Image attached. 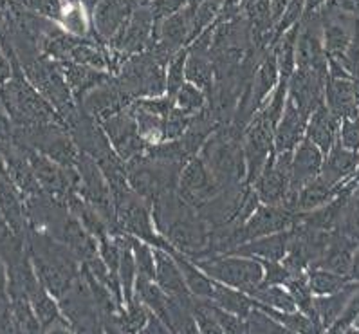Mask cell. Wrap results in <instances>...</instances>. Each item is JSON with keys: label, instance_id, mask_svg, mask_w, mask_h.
I'll return each mask as SVG.
<instances>
[{"label": "cell", "instance_id": "1", "mask_svg": "<svg viewBox=\"0 0 359 334\" xmlns=\"http://www.w3.org/2000/svg\"><path fill=\"white\" fill-rule=\"evenodd\" d=\"M199 156L222 188L241 187L245 182L244 127L238 123H220L203 145Z\"/></svg>", "mask_w": 359, "mask_h": 334}, {"label": "cell", "instance_id": "2", "mask_svg": "<svg viewBox=\"0 0 359 334\" xmlns=\"http://www.w3.org/2000/svg\"><path fill=\"white\" fill-rule=\"evenodd\" d=\"M11 62H13V76L8 84L0 87V100L13 119L15 127H42V125L65 127L64 119L60 118L55 107L27 80L17 56H11Z\"/></svg>", "mask_w": 359, "mask_h": 334}, {"label": "cell", "instance_id": "3", "mask_svg": "<svg viewBox=\"0 0 359 334\" xmlns=\"http://www.w3.org/2000/svg\"><path fill=\"white\" fill-rule=\"evenodd\" d=\"M199 264L213 280L253 296L264 280V267L258 258L237 253H220L197 258Z\"/></svg>", "mask_w": 359, "mask_h": 334}, {"label": "cell", "instance_id": "4", "mask_svg": "<svg viewBox=\"0 0 359 334\" xmlns=\"http://www.w3.org/2000/svg\"><path fill=\"white\" fill-rule=\"evenodd\" d=\"M273 152H275V125L258 110L244 128L245 185H253L257 181Z\"/></svg>", "mask_w": 359, "mask_h": 334}, {"label": "cell", "instance_id": "5", "mask_svg": "<svg viewBox=\"0 0 359 334\" xmlns=\"http://www.w3.org/2000/svg\"><path fill=\"white\" fill-rule=\"evenodd\" d=\"M296 215L298 213L289 212L287 208L280 206V204L260 203L244 225L235 226L231 222V250L244 244V242L253 241V239L266 237V235H271V233L285 232V229H289L294 225Z\"/></svg>", "mask_w": 359, "mask_h": 334}, {"label": "cell", "instance_id": "6", "mask_svg": "<svg viewBox=\"0 0 359 334\" xmlns=\"http://www.w3.org/2000/svg\"><path fill=\"white\" fill-rule=\"evenodd\" d=\"M220 192H222L220 182L212 174V170L208 168L203 157H191L187 165L182 166L177 181V195L195 210L204 206Z\"/></svg>", "mask_w": 359, "mask_h": 334}, {"label": "cell", "instance_id": "7", "mask_svg": "<svg viewBox=\"0 0 359 334\" xmlns=\"http://www.w3.org/2000/svg\"><path fill=\"white\" fill-rule=\"evenodd\" d=\"M154 29H156V18L150 11V6L148 2H140L137 8L132 11L125 27L119 31L114 42L107 49H112L125 58L148 51V47L154 42Z\"/></svg>", "mask_w": 359, "mask_h": 334}, {"label": "cell", "instance_id": "8", "mask_svg": "<svg viewBox=\"0 0 359 334\" xmlns=\"http://www.w3.org/2000/svg\"><path fill=\"white\" fill-rule=\"evenodd\" d=\"M100 125H102L103 132L109 138L116 154L125 163L141 156L147 150L148 145L143 140V135L140 134V128H137V123H135L130 107H127V109L118 112V114L110 116L109 119H105Z\"/></svg>", "mask_w": 359, "mask_h": 334}, {"label": "cell", "instance_id": "9", "mask_svg": "<svg viewBox=\"0 0 359 334\" xmlns=\"http://www.w3.org/2000/svg\"><path fill=\"white\" fill-rule=\"evenodd\" d=\"M140 2L141 0H100L90 15L97 42L105 47L114 42Z\"/></svg>", "mask_w": 359, "mask_h": 334}, {"label": "cell", "instance_id": "10", "mask_svg": "<svg viewBox=\"0 0 359 334\" xmlns=\"http://www.w3.org/2000/svg\"><path fill=\"white\" fill-rule=\"evenodd\" d=\"M132 102L134 100L128 94L123 93L116 78L112 76L109 81L97 85L96 89L85 94L78 102V105L85 116H89L97 123H103L110 116L118 114L127 107H130Z\"/></svg>", "mask_w": 359, "mask_h": 334}, {"label": "cell", "instance_id": "11", "mask_svg": "<svg viewBox=\"0 0 359 334\" xmlns=\"http://www.w3.org/2000/svg\"><path fill=\"white\" fill-rule=\"evenodd\" d=\"M327 78L329 76L313 69L296 67L292 72L289 80V98L307 119L321 103H325Z\"/></svg>", "mask_w": 359, "mask_h": 334}, {"label": "cell", "instance_id": "12", "mask_svg": "<svg viewBox=\"0 0 359 334\" xmlns=\"http://www.w3.org/2000/svg\"><path fill=\"white\" fill-rule=\"evenodd\" d=\"M154 250H156V279L154 280L157 282V286L173 300H179L182 304H194V295L188 288L177 260L173 258L170 251L161 250V248H154Z\"/></svg>", "mask_w": 359, "mask_h": 334}, {"label": "cell", "instance_id": "13", "mask_svg": "<svg viewBox=\"0 0 359 334\" xmlns=\"http://www.w3.org/2000/svg\"><path fill=\"white\" fill-rule=\"evenodd\" d=\"M280 81L278 62L273 49H267L264 58L260 60L257 71L253 74V80L250 85V103H248V116L250 119L257 114L258 110L262 109L267 98L275 91V87Z\"/></svg>", "mask_w": 359, "mask_h": 334}, {"label": "cell", "instance_id": "14", "mask_svg": "<svg viewBox=\"0 0 359 334\" xmlns=\"http://www.w3.org/2000/svg\"><path fill=\"white\" fill-rule=\"evenodd\" d=\"M323 161H325V154L321 152L320 148H318L313 141H309L307 138H305V140L294 148V152H292L291 190L298 194L304 185H307L309 181L316 179L318 175L321 174Z\"/></svg>", "mask_w": 359, "mask_h": 334}, {"label": "cell", "instance_id": "15", "mask_svg": "<svg viewBox=\"0 0 359 334\" xmlns=\"http://www.w3.org/2000/svg\"><path fill=\"white\" fill-rule=\"evenodd\" d=\"M307 118L289 98L275 127V152H292L305 140Z\"/></svg>", "mask_w": 359, "mask_h": 334}, {"label": "cell", "instance_id": "16", "mask_svg": "<svg viewBox=\"0 0 359 334\" xmlns=\"http://www.w3.org/2000/svg\"><path fill=\"white\" fill-rule=\"evenodd\" d=\"M359 170V152L348 150L343 147L339 141L334 143L329 154H325L323 168H321V178L327 179L336 187H343L351 181L352 175Z\"/></svg>", "mask_w": 359, "mask_h": 334}, {"label": "cell", "instance_id": "17", "mask_svg": "<svg viewBox=\"0 0 359 334\" xmlns=\"http://www.w3.org/2000/svg\"><path fill=\"white\" fill-rule=\"evenodd\" d=\"M339 121L341 119L338 116L332 114V110L321 103L313 114L307 119V131H305V138L309 141H313L323 154H329L334 143L338 141L339 134Z\"/></svg>", "mask_w": 359, "mask_h": 334}, {"label": "cell", "instance_id": "18", "mask_svg": "<svg viewBox=\"0 0 359 334\" xmlns=\"http://www.w3.org/2000/svg\"><path fill=\"white\" fill-rule=\"evenodd\" d=\"M289 242H291V228L285 229V232L271 233L266 237L248 241L237 248H233L228 253L245 255V257H253L258 260H278V262H282L289 250Z\"/></svg>", "mask_w": 359, "mask_h": 334}, {"label": "cell", "instance_id": "19", "mask_svg": "<svg viewBox=\"0 0 359 334\" xmlns=\"http://www.w3.org/2000/svg\"><path fill=\"white\" fill-rule=\"evenodd\" d=\"M60 64H62L65 81H67L69 89H71L76 103L80 102L85 94L96 89L97 85L105 84V81H109L110 78L114 76L109 71H97V69L78 64V62H72V60H65V62H60Z\"/></svg>", "mask_w": 359, "mask_h": 334}, {"label": "cell", "instance_id": "20", "mask_svg": "<svg viewBox=\"0 0 359 334\" xmlns=\"http://www.w3.org/2000/svg\"><path fill=\"white\" fill-rule=\"evenodd\" d=\"M359 291V282H351L346 283L345 288L339 289V291L332 293V295L325 296H314V309H316L318 320H320V326L323 330H329L334 326V321L338 320L343 314V311L346 309L348 302L352 300V296Z\"/></svg>", "mask_w": 359, "mask_h": 334}, {"label": "cell", "instance_id": "21", "mask_svg": "<svg viewBox=\"0 0 359 334\" xmlns=\"http://www.w3.org/2000/svg\"><path fill=\"white\" fill-rule=\"evenodd\" d=\"M325 105L339 119L358 114L359 109L354 100V80L352 78L329 76L325 84Z\"/></svg>", "mask_w": 359, "mask_h": 334}, {"label": "cell", "instance_id": "22", "mask_svg": "<svg viewBox=\"0 0 359 334\" xmlns=\"http://www.w3.org/2000/svg\"><path fill=\"white\" fill-rule=\"evenodd\" d=\"M346 187H348V182L343 185V187H336V185H332V182L321 178V175H318L316 179L304 185L300 188V192H298V197H296V212L304 213L311 212V210H316V208L330 203L334 197H338Z\"/></svg>", "mask_w": 359, "mask_h": 334}, {"label": "cell", "instance_id": "23", "mask_svg": "<svg viewBox=\"0 0 359 334\" xmlns=\"http://www.w3.org/2000/svg\"><path fill=\"white\" fill-rule=\"evenodd\" d=\"M190 49V47H188ZM187 81L194 84L195 87H199L204 91L210 100V96L215 91L217 85V72L215 64H213L210 53H199L190 51L187 60Z\"/></svg>", "mask_w": 359, "mask_h": 334}, {"label": "cell", "instance_id": "24", "mask_svg": "<svg viewBox=\"0 0 359 334\" xmlns=\"http://www.w3.org/2000/svg\"><path fill=\"white\" fill-rule=\"evenodd\" d=\"M173 258L177 260L179 267H181L182 275H184V280H187L188 288H190L191 295L195 298H212L213 291H215V280L208 275L206 271L199 266V264L191 260L190 257L182 253H172Z\"/></svg>", "mask_w": 359, "mask_h": 334}, {"label": "cell", "instance_id": "25", "mask_svg": "<svg viewBox=\"0 0 359 334\" xmlns=\"http://www.w3.org/2000/svg\"><path fill=\"white\" fill-rule=\"evenodd\" d=\"M29 302L34 314L39 318L40 326H42V333H49L56 323L65 320V316L62 314V309H60L58 298L47 291L42 283L31 293Z\"/></svg>", "mask_w": 359, "mask_h": 334}, {"label": "cell", "instance_id": "26", "mask_svg": "<svg viewBox=\"0 0 359 334\" xmlns=\"http://www.w3.org/2000/svg\"><path fill=\"white\" fill-rule=\"evenodd\" d=\"M58 26L67 33L80 36V39H94V29H93V17L90 11L80 2H67L62 9V15L58 18ZM97 42V40H96Z\"/></svg>", "mask_w": 359, "mask_h": 334}, {"label": "cell", "instance_id": "27", "mask_svg": "<svg viewBox=\"0 0 359 334\" xmlns=\"http://www.w3.org/2000/svg\"><path fill=\"white\" fill-rule=\"evenodd\" d=\"M210 300L215 302L217 305L224 307L226 311H231V313L238 314L242 318H248V314L251 313V309L255 307V298L248 293L241 291V289H235L231 286H226V283H220L215 280V291Z\"/></svg>", "mask_w": 359, "mask_h": 334}, {"label": "cell", "instance_id": "28", "mask_svg": "<svg viewBox=\"0 0 359 334\" xmlns=\"http://www.w3.org/2000/svg\"><path fill=\"white\" fill-rule=\"evenodd\" d=\"M321 39H323L327 58L336 60V62H341L346 49L352 44L351 33L339 22H321Z\"/></svg>", "mask_w": 359, "mask_h": 334}, {"label": "cell", "instance_id": "29", "mask_svg": "<svg viewBox=\"0 0 359 334\" xmlns=\"http://www.w3.org/2000/svg\"><path fill=\"white\" fill-rule=\"evenodd\" d=\"M130 110L132 114H134L135 123H137L140 134L143 135V140L147 141L148 147L159 145L165 141V118H163V116L148 112V110L135 105L134 102L130 103Z\"/></svg>", "mask_w": 359, "mask_h": 334}, {"label": "cell", "instance_id": "30", "mask_svg": "<svg viewBox=\"0 0 359 334\" xmlns=\"http://www.w3.org/2000/svg\"><path fill=\"white\" fill-rule=\"evenodd\" d=\"M307 280H309V288L313 291L314 296H325L332 295V293L339 291L351 282L348 276L338 275L334 271L323 269V267H309L307 269Z\"/></svg>", "mask_w": 359, "mask_h": 334}, {"label": "cell", "instance_id": "31", "mask_svg": "<svg viewBox=\"0 0 359 334\" xmlns=\"http://www.w3.org/2000/svg\"><path fill=\"white\" fill-rule=\"evenodd\" d=\"M253 298L255 304L267 305L276 311H296L298 309L291 291L285 286H262L255 291Z\"/></svg>", "mask_w": 359, "mask_h": 334}, {"label": "cell", "instance_id": "32", "mask_svg": "<svg viewBox=\"0 0 359 334\" xmlns=\"http://www.w3.org/2000/svg\"><path fill=\"white\" fill-rule=\"evenodd\" d=\"M173 105L177 109L184 110L187 114L197 116L199 112H203L208 105V96L204 91H201L199 87H195L194 84L187 81L182 85L181 89L175 93L173 96Z\"/></svg>", "mask_w": 359, "mask_h": 334}, {"label": "cell", "instance_id": "33", "mask_svg": "<svg viewBox=\"0 0 359 334\" xmlns=\"http://www.w3.org/2000/svg\"><path fill=\"white\" fill-rule=\"evenodd\" d=\"M188 53H190L188 46L182 47V49H179V51L172 56V60H170L168 65H166V94H168L170 98L175 96V93L181 89L182 85L187 84Z\"/></svg>", "mask_w": 359, "mask_h": 334}, {"label": "cell", "instance_id": "34", "mask_svg": "<svg viewBox=\"0 0 359 334\" xmlns=\"http://www.w3.org/2000/svg\"><path fill=\"white\" fill-rule=\"evenodd\" d=\"M128 241H130L132 253H134L137 275L156 279V250H154V246L137 237H132V235H128Z\"/></svg>", "mask_w": 359, "mask_h": 334}, {"label": "cell", "instance_id": "35", "mask_svg": "<svg viewBox=\"0 0 359 334\" xmlns=\"http://www.w3.org/2000/svg\"><path fill=\"white\" fill-rule=\"evenodd\" d=\"M206 307L210 309V313L213 314V318L217 320V323L220 326L222 333L224 334H245L250 333L248 329V321L245 318L238 316V314L231 313V311H226L224 307L217 305L213 300H208V298H203Z\"/></svg>", "mask_w": 359, "mask_h": 334}, {"label": "cell", "instance_id": "36", "mask_svg": "<svg viewBox=\"0 0 359 334\" xmlns=\"http://www.w3.org/2000/svg\"><path fill=\"white\" fill-rule=\"evenodd\" d=\"M9 304L17 321L18 333H42V326L31 307L29 298H13L9 300Z\"/></svg>", "mask_w": 359, "mask_h": 334}, {"label": "cell", "instance_id": "37", "mask_svg": "<svg viewBox=\"0 0 359 334\" xmlns=\"http://www.w3.org/2000/svg\"><path fill=\"white\" fill-rule=\"evenodd\" d=\"M245 321H248L250 333H287V329L282 323H278L271 314H267L266 311L258 307L251 309V313L248 314Z\"/></svg>", "mask_w": 359, "mask_h": 334}, {"label": "cell", "instance_id": "38", "mask_svg": "<svg viewBox=\"0 0 359 334\" xmlns=\"http://www.w3.org/2000/svg\"><path fill=\"white\" fill-rule=\"evenodd\" d=\"M194 116L187 114L184 110L177 109L173 105L172 110L165 116V141L166 140H179L190 127Z\"/></svg>", "mask_w": 359, "mask_h": 334}, {"label": "cell", "instance_id": "39", "mask_svg": "<svg viewBox=\"0 0 359 334\" xmlns=\"http://www.w3.org/2000/svg\"><path fill=\"white\" fill-rule=\"evenodd\" d=\"M191 311H194L195 321H197V327H199L201 334H224L219 323H217L215 318H213V314L210 313V309L206 307L203 298H195L194 296Z\"/></svg>", "mask_w": 359, "mask_h": 334}, {"label": "cell", "instance_id": "40", "mask_svg": "<svg viewBox=\"0 0 359 334\" xmlns=\"http://www.w3.org/2000/svg\"><path fill=\"white\" fill-rule=\"evenodd\" d=\"M338 141L348 150L359 152V112L339 121Z\"/></svg>", "mask_w": 359, "mask_h": 334}, {"label": "cell", "instance_id": "41", "mask_svg": "<svg viewBox=\"0 0 359 334\" xmlns=\"http://www.w3.org/2000/svg\"><path fill=\"white\" fill-rule=\"evenodd\" d=\"M260 264L264 267L262 286H285V282L291 279L287 267L278 260H260Z\"/></svg>", "mask_w": 359, "mask_h": 334}, {"label": "cell", "instance_id": "42", "mask_svg": "<svg viewBox=\"0 0 359 334\" xmlns=\"http://www.w3.org/2000/svg\"><path fill=\"white\" fill-rule=\"evenodd\" d=\"M190 4V0H150V11H152L156 22L163 20V18L170 17V15L177 13L181 9H184Z\"/></svg>", "mask_w": 359, "mask_h": 334}, {"label": "cell", "instance_id": "43", "mask_svg": "<svg viewBox=\"0 0 359 334\" xmlns=\"http://www.w3.org/2000/svg\"><path fill=\"white\" fill-rule=\"evenodd\" d=\"M150 311V309H148ZM172 330H170V327L166 326L165 321L161 320L159 316H157L156 313H148V320H147V326H144L143 333L141 334H170Z\"/></svg>", "mask_w": 359, "mask_h": 334}, {"label": "cell", "instance_id": "44", "mask_svg": "<svg viewBox=\"0 0 359 334\" xmlns=\"http://www.w3.org/2000/svg\"><path fill=\"white\" fill-rule=\"evenodd\" d=\"M11 76H13V62L8 56V53L0 47V87L8 84Z\"/></svg>", "mask_w": 359, "mask_h": 334}, {"label": "cell", "instance_id": "45", "mask_svg": "<svg viewBox=\"0 0 359 334\" xmlns=\"http://www.w3.org/2000/svg\"><path fill=\"white\" fill-rule=\"evenodd\" d=\"M325 9H339L345 13H359V0H327Z\"/></svg>", "mask_w": 359, "mask_h": 334}, {"label": "cell", "instance_id": "46", "mask_svg": "<svg viewBox=\"0 0 359 334\" xmlns=\"http://www.w3.org/2000/svg\"><path fill=\"white\" fill-rule=\"evenodd\" d=\"M348 279L354 280V282H359V244L354 251V257H352L351 264V273H348Z\"/></svg>", "mask_w": 359, "mask_h": 334}, {"label": "cell", "instance_id": "47", "mask_svg": "<svg viewBox=\"0 0 359 334\" xmlns=\"http://www.w3.org/2000/svg\"><path fill=\"white\" fill-rule=\"evenodd\" d=\"M327 0H305V15L318 13L323 6H325Z\"/></svg>", "mask_w": 359, "mask_h": 334}, {"label": "cell", "instance_id": "48", "mask_svg": "<svg viewBox=\"0 0 359 334\" xmlns=\"http://www.w3.org/2000/svg\"><path fill=\"white\" fill-rule=\"evenodd\" d=\"M13 4H15V0H0V11H8Z\"/></svg>", "mask_w": 359, "mask_h": 334}, {"label": "cell", "instance_id": "49", "mask_svg": "<svg viewBox=\"0 0 359 334\" xmlns=\"http://www.w3.org/2000/svg\"><path fill=\"white\" fill-rule=\"evenodd\" d=\"M354 100H355V107L359 109V80H354Z\"/></svg>", "mask_w": 359, "mask_h": 334}, {"label": "cell", "instance_id": "50", "mask_svg": "<svg viewBox=\"0 0 359 334\" xmlns=\"http://www.w3.org/2000/svg\"><path fill=\"white\" fill-rule=\"evenodd\" d=\"M354 327H355V330H359V318L354 321Z\"/></svg>", "mask_w": 359, "mask_h": 334}, {"label": "cell", "instance_id": "51", "mask_svg": "<svg viewBox=\"0 0 359 334\" xmlns=\"http://www.w3.org/2000/svg\"><path fill=\"white\" fill-rule=\"evenodd\" d=\"M67 2H78V0H67Z\"/></svg>", "mask_w": 359, "mask_h": 334}, {"label": "cell", "instance_id": "52", "mask_svg": "<svg viewBox=\"0 0 359 334\" xmlns=\"http://www.w3.org/2000/svg\"><path fill=\"white\" fill-rule=\"evenodd\" d=\"M141 2H150V0H141Z\"/></svg>", "mask_w": 359, "mask_h": 334}]
</instances>
